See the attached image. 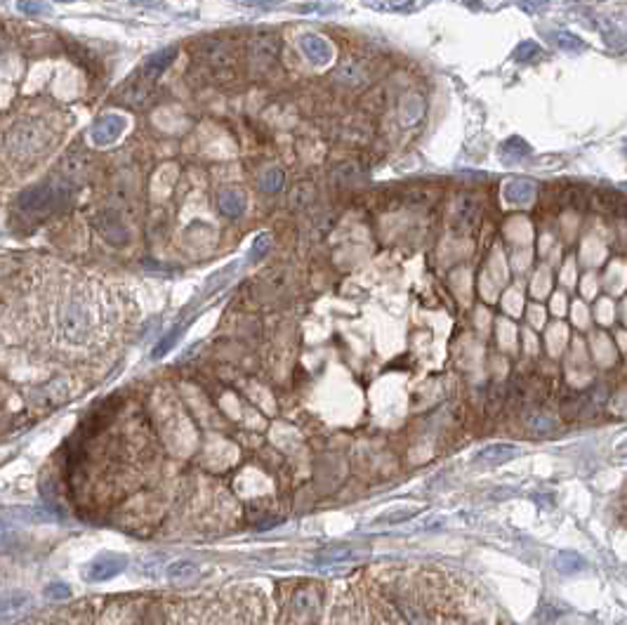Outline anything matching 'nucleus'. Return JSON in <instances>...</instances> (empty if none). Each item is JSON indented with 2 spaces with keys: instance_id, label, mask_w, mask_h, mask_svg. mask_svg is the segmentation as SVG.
Instances as JSON below:
<instances>
[{
  "instance_id": "nucleus-3",
  "label": "nucleus",
  "mask_w": 627,
  "mask_h": 625,
  "mask_svg": "<svg viewBox=\"0 0 627 625\" xmlns=\"http://www.w3.org/2000/svg\"><path fill=\"white\" fill-rule=\"evenodd\" d=\"M125 128H128V121H125L121 114H107L93 125L90 139H93L95 146H109L123 135Z\"/></svg>"
},
{
  "instance_id": "nucleus-8",
  "label": "nucleus",
  "mask_w": 627,
  "mask_h": 625,
  "mask_svg": "<svg viewBox=\"0 0 627 625\" xmlns=\"http://www.w3.org/2000/svg\"><path fill=\"white\" fill-rule=\"evenodd\" d=\"M175 57H177V47H165V50H158L156 54H151V57L144 62L142 76L146 81H156L160 74L168 71V66L172 64Z\"/></svg>"
},
{
  "instance_id": "nucleus-20",
  "label": "nucleus",
  "mask_w": 627,
  "mask_h": 625,
  "mask_svg": "<svg viewBox=\"0 0 627 625\" xmlns=\"http://www.w3.org/2000/svg\"><path fill=\"white\" fill-rule=\"evenodd\" d=\"M177 335H180V328H175V331H172L170 335H165V338L158 342V347L153 349V356H156V359H158V356H163V354L168 352V349H170V347L175 345V340H177Z\"/></svg>"
},
{
  "instance_id": "nucleus-1",
  "label": "nucleus",
  "mask_w": 627,
  "mask_h": 625,
  "mask_svg": "<svg viewBox=\"0 0 627 625\" xmlns=\"http://www.w3.org/2000/svg\"><path fill=\"white\" fill-rule=\"evenodd\" d=\"M66 201H69V185H61V187L38 185L19 194L17 206L19 210H24V213L29 215H45V213H52L57 206H64Z\"/></svg>"
},
{
  "instance_id": "nucleus-5",
  "label": "nucleus",
  "mask_w": 627,
  "mask_h": 625,
  "mask_svg": "<svg viewBox=\"0 0 627 625\" xmlns=\"http://www.w3.org/2000/svg\"><path fill=\"white\" fill-rule=\"evenodd\" d=\"M503 196L510 206H519V208L531 206L535 199V182L526 177H514L505 185Z\"/></svg>"
},
{
  "instance_id": "nucleus-17",
  "label": "nucleus",
  "mask_w": 627,
  "mask_h": 625,
  "mask_svg": "<svg viewBox=\"0 0 627 625\" xmlns=\"http://www.w3.org/2000/svg\"><path fill=\"white\" fill-rule=\"evenodd\" d=\"M542 54L540 45L535 43V40H524V43L517 45V50H514V59L517 62H535Z\"/></svg>"
},
{
  "instance_id": "nucleus-14",
  "label": "nucleus",
  "mask_w": 627,
  "mask_h": 625,
  "mask_svg": "<svg viewBox=\"0 0 627 625\" xmlns=\"http://www.w3.org/2000/svg\"><path fill=\"white\" fill-rule=\"evenodd\" d=\"M88 165L90 160L86 153H69V156L61 160V173H64L69 180H76L81 177V175H86Z\"/></svg>"
},
{
  "instance_id": "nucleus-11",
  "label": "nucleus",
  "mask_w": 627,
  "mask_h": 625,
  "mask_svg": "<svg viewBox=\"0 0 627 625\" xmlns=\"http://www.w3.org/2000/svg\"><path fill=\"white\" fill-rule=\"evenodd\" d=\"M549 38H552V43L559 47V50L568 52V54H580L587 50V43L570 31H552L549 33Z\"/></svg>"
},
{
  "instance_id": "nucleus-4",
  "label": "nucleus",
  "mask_w": 627,
  "mask_h": 625,
  "mask_svg": "<svg viewBox=\"0 0 627 625\" xmlns=\"http://www.w3.org/2000/svg\"><path fill=\"white\" fill-rule=\"evenodd\" d=\"M300 50L305 52V57L316 66H326L330 59H333V47L323 36H316V33H305L300 36Z\"/></svg>"
},
{
  "instance_id": "nucleus-24",
  "label": "nucleus",
  "mask_w": 627,
  "mask_h": 625,
  "mask_svg": "<svg viewBox=\"0 0 627 625\" xmlns=\"http://www.w3.org/2000/svg\"><path fill=\"white\" fill-rule=\"evenodd\" d=\"M547 5V0H524V3H521V8H524L526 12H538V10H542Z\"/></svg>"
},
{
  "instance_id": "nucleus-9",
  "label": "nucleus",
  "mask_w": 627,
  "mask_h": 625,
  "mask_svg": "<svg viewBox=\"0 0 627 625\" xmlns=\"http://www.w3.org/2000/svg\"><path fill=\"white\" fill-rule=\"evenodd\" d=\"M512 455H517V446L512 444H491L481 448V451L476 453V462L479 465H500V462L510 460Z\"/></svg>"
},
{
  "instance_id": "nucleus-23",
  "label": "nucleus",
  "mask_w": 627,
  "mask_h": 625,
  "mask_svg": "<svg viewBox=\"0 0 627 625\" xmlns=\"http://www.w3.org/2000/svg\"><path fill=\"white\" fill-rule=\"evenodd\" d=\"M269 250V236H259L257 241H255V245H252V250H250V259H255V257H259V255H264V252Z\"/></svg>"
},
{
  "instance_id": "nucleus-18",
  "label": "nucleus",
  "mask_w": 627,
  "mask_h": 625,
  "mask_svg": "<svg viewBox=\"0 0 627 625\" xmlns=\"http://www.w3.org/2000/svg\"><path fill=\"white\" fill-rule=\"evenodd\" d=\"M17 10L22 12V15L40 17L50 12V5H47L45 0H17Z\"/></svg>"
},
{
  "instance_id": "nucleus-25",
  "label": "nucleus",
  "mask_w": 627,
  "mask_h": 625,
  "mask_svg": "<svg viewBox=\"0 0 627 625\" xmlns=\"http://www.w3.org/2000/svg\"><path fill=\"white\" fill-rule=\"evenodd\" d=\"M243 5H252V8H259V5H262V8H269V5H279L281 0H241Z\"/></svg>"
},
{
  "instance_id": "nucleus-13",
  "label": "nucleus",
  "mask_w": 627,
  "mask_h": 625,
  "mask_svg": "<svg viewBox=\"0 0 627 625\" xmlns=\"http://www.w3.org/2000/svg\"><path fill=\"white\" fill-rule=\"evenodd\" d=\"M554 566L559 573H566V576H573V573H580L587 568V561H585L578 552H559L554 559Z\"/></svg>"
},
{
  "instance_id": "nucleus-7",
  "label": "nucleus",
  "mask_w": 627,
  "mask_h": 625,
  "mask_svg": "<svg viewBox=\"0 0 627 625\" xmlns=\"http://www.w3.org/2000/svg\"><path fill=\"white\" fill-rule=\"evenodd\" d=\"M123 566H125V557H121V554H102V557L95 559L93 566H90L88 580H95V583L107 580L118 571H123Z\"/></svg>"
},
{
  "instance_id": "nucleus-27",
  "label": "nucleus",
  "mask_w": 627,
  "mask_h": 625,
  "mask_svg": "<svg viewBox=\"0 0 627 625\" xmlns=\"http://www.w3.org/2000/svg\"><path fill=\"white\" fill-rule=\"evenodd\" d=\"M623 146H625V156H627V139H625V144H623Z\"/></svg>"
},
{
  "instance_id": "nucleus-21",
  "label": "nucleus",
  "mask_w": 627,
  "mask_h": 625,
  "mask_svg": "<svg viewBox=\"0 0 627 625\" xmlns=\"http://www.w3.org/2000/svg\"><path fill=\"white\" fill-rule=\"evenodd\" d=\"M295 607H298V609H314L316 607V597L312 592H307V590H302V592L295 597Z\"/></svg>"
},
{
  "instance_id": "nucleus-15",
  "label": "nucleus",
  "mask_w": 627,
  "mask_h": 625,
  "mask_svg": "<svg viewBox=\"0 0 627 625\" xmlns=\"http://www.w3.org/2000/svg\"><path fill=\"white\" fill-rule=\"evenodd\" d=\"M196 571H199V566L194 564V561H187V559H177L172 561V564L165 566V576L170 580H177V578H194Z\"/></svg>"
},
{
  "instance_id": "nucleus-10",
  "label": "nucleus",
  "mask_w": 627,
  "mask_h": 625,
  "mask_svg": "<svg viewBox=\"0 0 627 625\" xmlns=\"http://www.w3.org/2000/svg\"><path fill=\"white\" fill-rule=\"evenodd\" d=\"M526 156H531V146H528L521 137H510L500 146V158L503 163H519Z\"/></svg>"
},
{
  "instance_id": "nucleus-2",
  "label": "nucleus",
  "mask_w": 627,
  "mask_h": 625,
  "mask_svg": "<svg viewBox=\"0 0 627 625\" xmlns=\"http://www.w3.org/2000/svg\"><path fill=\"white\" fill-rule=\"evenodd\" d=\"M47 142V132L36 123H19L8 132V139H5V146H8V153L15 158H24V156H33L38 151H45Z\"/></svg>"
},
{
  "instance_id": "nucleus-22",
  "label": "nucleus",
  "mask_w": 627,
  "mask_h": 625,
  "mask_svg": "<svg viewBox=\"0 0 627 625\" xmlns=\"http://www.w3.org/2000/svg\"><path fill=\"white\" fill-rule=\"evenodd\" d=\"M47 597H54V600H66V597H71V590H69L64 583H54V585L47 588Z\"/></svg>"
},
{
  "instance_id": "nucleus-16",
  "label": "nucleus",
  "mask_w": 627,
  "mask_h": 625,
  "mask_svg": "<svg viewBox=\"0 0 627 625\" xmlns=\"http://www.w3.org/2000/svg\"><path fill=\"white\" fill-rule=\"evenodd\" d=\"M283 182H286L283 170H281V168H269V170L262 175V180H259V187H262L266 194H276L281 192Z\"/></svg>"
},
{
  "instance_id": "nucleus-6",
  "label": "nucleus",
  "mask_w": 627,
  "mask_h": 625,
  "mask_svg": "<svg viewBox=\"0 0 627 625\" xmlns=\"http://www.w3.org/2000/svg\"><path fill=\"white\" fill-rule=\"evenodd\" d=\"M93 224H95V229L114 245H123L125 241H128V229H125V224L118 220L114 213L97 215L93 220Z\"/></svg>"
},
{
  "instance_id": "nucleus-28",
  "label": "nucleus",
  "mask_w": 627,
  "mask_h": 625,
  "mask_svg": "<svg viewBox=\"0 0 627 625\" xmlns=\"http://www.w3.org/2000/svg\"><path fill=\"white\" fill-rule=\"evenodd\" d=\"M623 187H625V189H627V182H625V185H623Z\"/></svg>"
},
{
  "instance_id": "nucleus-19",
  "label": "nucleus",
  "mask_w": 627,
  "mask_h": 625,
  "mask_svg": "<svg viewBox=\"0 0 627 625\" xmlns=\"http://www.w3.org/2000/svg\"><path fill=\"white\" fill-rule=\"evenodd\" d=\"M528 427H531L533 434H538V437H542V434H549L554 430V420L547 418V416H535L528 420Z\"/></svg>"
},
{
  "instance_id": "nucleus-12",
  "label": "nucleus",
  "mask_w": 627,
  "mask_h": 625,
  "mask_svg": "<svg viewBox=\"0 0 627 625\" xmlns=\"http://www.w3.org/2000/svg\"><path fill=\"white\" fill-rule=\"evenodd\" d=\"M220 210L227 217H241L245 210V199L241 192L236 189H227V192L220 194Z\"/></svg>"
},
{
  "instance_id": "nucleus-26",
  "label": "nucleus",
  "mask_w": 627,
  "mask_h": 625,
  "mask_svg": "<svg viewBox=\"0 0 627 625\" xmlns=\"http://www.w3.org/2000/svg\"><path fill=\"white\" fill-rule=\"evenodd\" d=\"M616 453L620 455V458H623V455L627 458V437H625L623 441H618V444H616Z\"/></svg>"
}]
</instances>
